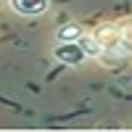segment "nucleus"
Wrapping results in <instances>:
<instances>
[{
    "label": "nucleus",
    "mask_w": 132,
    "mask_h": 132,
    "mask_svg": "<svg viewBox=\"0 0 132 132\" xmlns=\"http://www.w3.org/2000/svg\"><path fill=\"white\" fill-rule=\"evenodd\" d=\"M53 58L66 63V66H77L85 61V53L79 48V42H58L56 48H53Z\"/></svg>",
    "instance_id": "nucleus-1"
},
{
    "label": "nucleus",
    "mask_w": 132,
    "mask_h": 132,
    "mask_svg": "<svg viewBox=\"0 0 132 132\" xmlns=\"http://www.w3.org/2000/svg\"><path fill=\"white\" fill-rule=\"evenodd\" d=\"M50 5V0H11V8L19 16H40L45 13Z\"/></svg>",
    "instance_id": "nucleus-2"
},
{
    "label": "nucleus",
    "mask_w": 132,
    "mask_h": 132,
    "mask_svg": "<svg viewBox=\"0 0 132 132\" xmlns=\"http://www.w3.org/2000/svg\"><path fill=\"white\" fill-rule=\"evenodd\" d=\"M77 42H79L85 58H98V56H103V42H101L98 35H82Z\"/></svg>",
    "instance_id": "nucleus-3"
},
{
    "label": "nucleus",
    "mask_w": 132,
    "mask_h": 132,
    "mask_svg": "<svg viewBox=\"0 0 132 132\" xmlns=\"http://www.w3.org/2000/svg\"><path fill=\"white\" fill-rule=\"evenodd\" d=\"M82 35H85V29H82V24H77V21H69V24H63V27L56 32L58 42H77Z\"/></svg>",
    "instance_id": "nucleus-4"
}]
</instances>
